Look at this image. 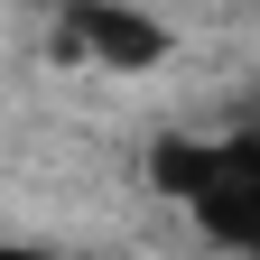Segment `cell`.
Instances as JSON below:
<instances>
[{
  "instance_id": "6da1fadb",
  "label": "cell",
  "mask_w": 260,
  "mask_h": 260,
  "mask_svg": "<svg viewBox=\"0 0 260 260\" xmlns=\"http://www.w3.org/2000/svg\"><path fill=\"white\" fill-rule=\"evenodd\" d=\"M158 186L214 242H233L242 260H260V140H168L158 149Z\"/></svg>"
},
{
  "instance_id": "7a4b0ae2",
  "label": "cell",
  "mask_w": 260,
  "mask_h": 260,
  "mask_svg": "<svg viewBox=\"0 0 260 260\" xmlns=\"http://www.w3.org/2000/svg\"><path fill=\"white\" fill-rule=\"evenodd\" d=\"M56 47H65V56H103V65H121V75H140V65L168 56V28H158V19H130V10H65Z\"/></svg>"
},
{
  "instance_id": "3957f363",
  "label": "cell",
  "mask_w": 260,
  "mask_h": 260,
  "mask_svg": "<svg viewBox=\"0 0 260 260\" xmlns=\"http://www.w3.org/2000/svg\"><path fill=\"white\" fill-rule=\"evenodd\" d=\"M0 260H65V251H38V242H0Z\"/></svg>"
}]
</instances>
